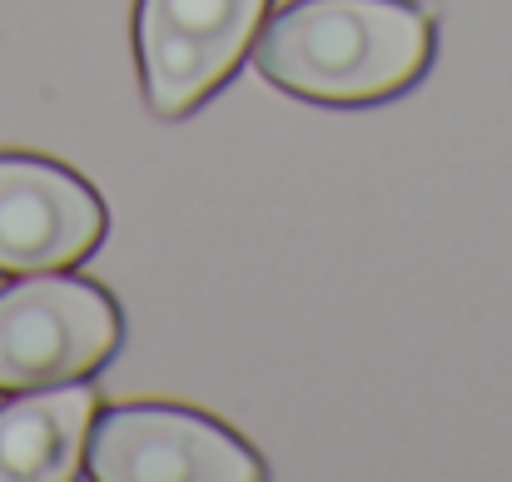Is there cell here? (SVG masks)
Masks as SVG:
<instances>
[{"label": "cell", "instance_id": "cell-1", "mask_svg": "<svg viewBox=\"0 0 512 482\" xmlns=\"http://www.w3.org/2000/svg\"><path fill=\"white\" fill-rule=\"evenodd\" d=\"M433 15L418 0H294L254 45L269 85L319 105H373L423 80Z\"/></svg>", "mask_w": 512, "mask_h": 482}, {"label": "cell", "instance_id": "cell-3", "mask_svg": "<svg viewBox=\"0 0 512 482\" xmlns=\"http://www.w3.org/2000/svg\"><path fill=\"white\" fill-rule=\"evenodd\" d=\"M269 0H140L135 55L155 115L179 120L204 105L259 40Z\"/></svg>", "mask_w": 512, "mask_h": 482}, {"label": "cell", "instance_id": "cell-6", "mask_svg": "<svg viewBox=\"0 0 512 482\" xmlns=\"http://www.w3.org/2000/svg\"><path fill=\"white\" fill-rule=\"evenodd\" d=\"M95 388L70 378L25 388L0 408V482H65L85 463Z\"/></svg>", "mask_w": 512, "mask_h": 482}, {"label": "cell", "instance_id": "cell-4", "mask_svg": "<svg viewBox=\"0 0 512 482\" xmlns=\"http://www.w3.org/2000/svg\"><path fill=\"white\" fill-rule=\"evenodd\" d=\"M85 468L100 482H259V458L214 418L130 403L90 423Z\"/></svg>", "mask_w": 512, "mask_h": 482}, {"label": "cell", "instance_id": "cell-5", "mask_svg": "<svg viewBox=\"0 0 512 482\" xmlns=\"http://www.w3.org/2000/svg\"><path fill=\"white\" fill-rule=\"evenodd\" d=\"M110 214L65 164L0 155V274L75 269L100 249Z\"/></svg>", "mask_w": 512, "mask_h": 482}, {"label": "cell", "instance_id": "cell-2", "mask_svg": "<svg viewBox=\"0 0 512 482\" xmlns=\"http://www.w3.org/2000/svg\"><path fill=\"white\" fill-rule=\"evenodd\" d=\"M120 309L100 284L25 274L0 289V393L90 378L120 348Z\"/></svg>", "mask_w": 512, "mask_h": 482}]
</instances>
